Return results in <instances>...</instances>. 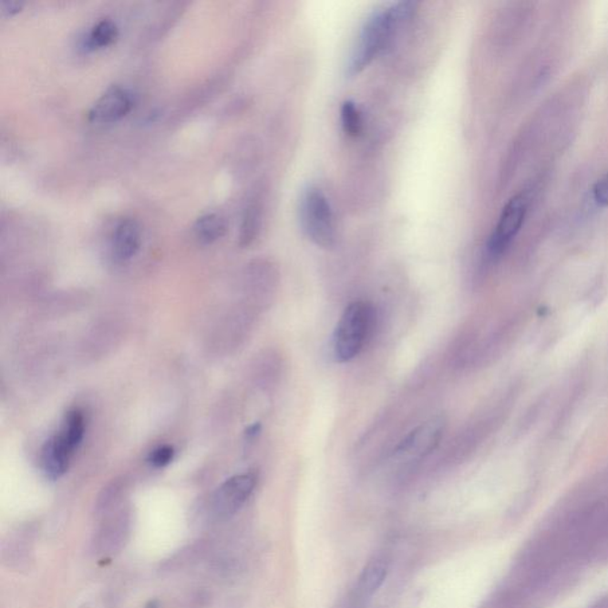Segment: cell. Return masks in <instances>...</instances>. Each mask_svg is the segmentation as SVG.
Instances as JSON below:
<instances>
[{"mask_svg":"<svg viewBox=\"0 0 608 608\" xmlns=\"http://www.w3.org/2000/svg\"><path fill=\"white\" fill-rule=\"evenodd\" d=\"M416 6L413 2L396 3L367 18L348 64L350 76L363 72L387 48L398 27L413 17Z\"/></svg>","mask_w":608,"mask_h":608,"instance_id":"6da1fadb","label":"cell"},{"mask_svg":"<svg viewBox=\"0 0 608 608\" xmlns=\"http://www.w3.org/2000/svg\"><path fill=\"white\" fill-rule=\"evenodd\" d=\"M374 307L367 302H353L336 325L333 350L337 362L347 363L363 350L375 325Z\"/></svg>","mask_w":608,"mask_h":608,"instance_id":"7a4b0ae2","label":"cell"},{"mask_svg":"<svg viewBox=\"0 0 608 608\" xmlns=\"http://www.w3.org/2000/svg\"><path fill=\"white\" fill-rule=\"evenodd\" d=\"M300 223L302 230L314 244L329 249L335 245V214L327 196L320 188H305L300 199Z\"/></svg>","mask_w":608,"mask_h":608,"instance_id":"3957f363","label":"cell"},{"mask_svg":"<svg viewBox=\"0 0 608 608\" xmlns=\"http://www.w3.org/2000/svg\"><path fill=\"white\" fill-rule=\"evenodd\" d=\"M529 201L531 199L528 194L520 193L506 203L500 221L497 222L496 230L489 239L488 254L489 258H500L508 250L523 226L528 213Z\"/></svg>","mask_w":608,"mask_h":608,"instance_id":"277c9868","label":"cell"},{"mask_svg":"<svg viewBox=\"0 0 608 608\" xmlns=\"http://www.w3.org/2000/svg\"><path fill=\"white\" fill-rule=\"evenodd\" d=\"M257 477L253 473H242L230 478L219 486L210 500L211 515L217 520H227L242 508L256 488Z\"/></svg>","mask_w":608,"mask_h":608,"instance_id":"5b68a950","label":"cell"},{"mask_svg":"<svg viewBox=\"0 0 608 608\" xmlns=\"http://www.w3.org/2000/svg\"><path fill=\"white\" fill-rule=\"evenodd\" d=\"M131 93L121 86H111L101 94L88 112V119L96 124L116 123L131 111Z\"/></svg>","mask_w":608,"mask_h":608,"instance_id":"8992f818","label":"cell"},{"mask_svg":"<svg viewBox=\"0 0 608 608\" xmlns=\"http://www.w3.org/2000/svg\"><path fill=\"white\" fill-rule=\"evenodd\" d=\"M445 418L434 417L411 431L409 437L398 446V455L404 457H426L437 448L445 431Z\"/></svg>","mask_w":608,"mask_h":608,"instance_id":"52a82bcc","label":"cell"},{"mask_svg":"<svg viewBox=\"0 0 608 608\" xmlns=\"http://www.w3.org/2000/svg\"><path fill=\"white\" fill-rule=\"evenodd\" d=\"M76 452L61 433L49 438L43 447L41 455L42 469L46 478L57 480L64 477Z\"/></svg>","mask_w":608,"mask_h":608,"instance_id":"ba28073f","label":"cell"},{"mask_svg":"<svg viewBox=\"0 0 608 608\" xmlns=\"http://www.w3.org/2000/svg\"><path fill=\"white\" fill-rule=\"evenodd\" d=\"M142 245V229L135 219L118 223L112 237V253L118 262H128L139 253Z\"/></svg>","mask_w":608,"mask_h":608,"instance_id":"9c48e42d","label":"cell"},{"mask_svg":"<svg viewBox=\"0 0 608 608\" xmlns=\"http://www.w3.org/2000/svg\"><path fill=\"white\" fill-rule=\"evenodd\" d=\"M229 230L226 218L219 213H206L196 221L194 225L195 237L202 244H213L222 239Z\"/></svg>","mask_w":608,"mask_h":608,"instance_id":"30bf717a","label":"cell"},{"mask_svg":"<svg viewBox=\"0 0 608 608\" xmlns=\"http://www.w3.org/2000/svg\"><path fill=\"white\" fill-rule=\"evenodd\" d=\"M263 222V208L261 203L251 201L242 213L241 231H239V244L242 247L253 244L261 232Z\"/></svg>","mask_w":608,"mask_h":608,"instance_id":"8fae6325","label":"cell"},{"mask_svg":"<svg viewBox=\"0 0 608 608\" xmlns=\"http://www.w3.org/2000/svg\"><path fill=\"white\" fill-rule=\"evenodd\" d=\"M118 34H119V29L115 21L109 18L100 19L86 36L85 48L91 50L105 48L116 41Z\"/></svg>","mask_w":608,"mask_h":608,"instance_id":"7c38bea8","label":"cell"},{"mask_svg":"<svg viewBox=\"0 0 608 608\" xmlns=\"http://www.w3.org/2000/svg\"><path fill=\"white\" fill-rule=\"evenodd\" d=\"M387 574L386 564L382 561H372L360 575L358 592L363 598L374 595L386 582Z\"/></svg>","mask_w":608,"mask_h":608,"instance_id":"4fadbf2b","label":"cell"},{"mask_svg":"<svg viewBox=\"0 0 608 608\" xmlns=\"http://www.w3.org/2000/svg\"><path fill=\"white\" fill-rule=\"evenodd\" d=\"M85 430V414L80 409H73L66 415L64 425L58 433H61L69 445L77 450L84 440Z\"/></svg>","mask_w":608,"mask_h":608,"instance_id":"5bb4252c","label":"cell"},{"mask_svg":"<svg viewBox=\"0 0 608 608\" xmlns=\"http://www.w3.org/2000/svg\"><path fill=\"white\" fill-rule=\"evenodd\" d=\"M341 124L348 136L356 137L362 133L364 127L362 113L353 101H345L341 108Z\"/></svg>","mask_w":608,"mask_h":608,"instance_id":"9a60e30c","label":"cell"},{"mask_svg":"<svg viewBox=\"0 0 608 608\" xmlns=\"http://www.w3.org/2000/svg\"><path fill=\"white\" fill-rule=\"evenodd\" d=\"M174 455L175 450L171 446H160L152 450L150 457H149V461H150L152 466L160 469V467H166L170 464L172 459H174Z\"/></svg>","mask_w":608,"mask_h":608,"instance_id":"2e32d148","label":"cell"},{"mask_svg":"<svg viewBox=\"0 0 608 608\" xmlns=\"http://www.w3.org/2000/svg\"><path fill=\"white\" fill-rule=\"evenodd\" d=\"M592 195H593L596 205L600 207L608 206V175L603 176L594 184Z\"/></svg>","mask_w":608,"mask_h":608,"instance_id":"e0dca14e","label":"cell"},{"mask_svg":"<svg viewBox=\"0 0 608 608\" xmlns=\"http://www.w3.org/2000/svg\"><path fill=\"white\" fill-rule=\"evenodd\" d=\"M23 6H25V3L18 2V0H5L0 5V14H2L3 17H10V15L19 13L23 9Z\"/></svg>","mask_w":608,"mask_h":608,"instance_id":"ac0fdd59","label":"cell"},{"mask_svg":"<svg viewBox=\"0 0 608 608\" xmlns=\"http://www.w3.org/2000/svg\"><path fill=\"white\" fill-rule=\"evenodd\" d=\"M598 608H608V600L605 603H603Z\"/></svg>","mask_w":608,"mask_h":608,"instance_id":"d6986e66","label":"cell"}]
</instances>
